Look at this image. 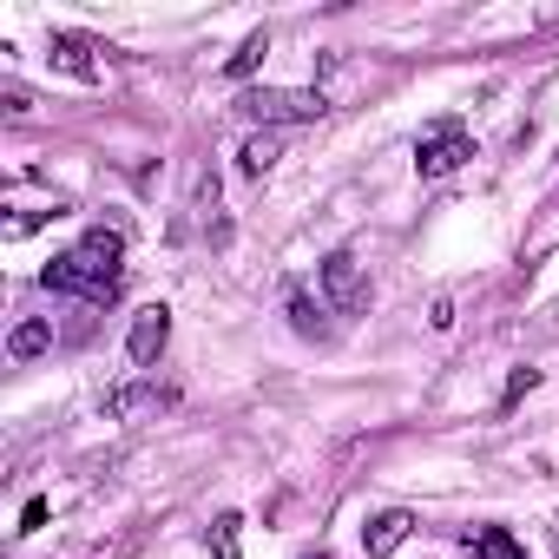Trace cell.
Returning <instances> with one entry per match:
<instances>
[{
	"instance_id": "6da1fadb",
	"label": "cell",
	"mask_w": 559,
	"mask_h": 559,
	"mask_svg": "<svg viewBox=\"0 0 559 559\" xmlns=\"http://www.w3.org/2000/svg\"><path fill=\"white\" fill-rule=\"evenodd\" d=\"M119 257H126L119 230H86L67 257H53L40 270V284L67 290V297H86V304H112L119 297Z\"/></svg>"
},
{
	"instance_id": "3957f363",
	"label": "cell",
	"mask_w": 559,
	"mask_h": 559,
	"mask_svg": "<svg viewBox=\"0 0 559 559\" xmlns=\"http://www.w3.org/2000/svg\"><path fill=\"white\" fill-rule=\"evenodd\" d=\"M243 106H250L263 126H290V119H323V112H330L323 93H297V86H257Z\"/></svg>"
},
{
	"instance_id": "5b68a950",
	"label": "cell",
	"mask_w": 559,
	"mask_h": 559,
	"mask_svg": "<svg viewBox=\"0 0 559 559\" xmlns=\"http://www.w3.org/2000/svg\"><path fill=\"white\" fill-rule=\"evenodd\" d=\"M165 336H171V317H165L158 304H152V310H139V317H132V362H139V369H152V362H158V349H165Z\"/></svg>"
},
{
	"instance_id": "8992f818",
	"label": "cell",
	"mask_w": 559,
	"mask_h": 559,
	"mask_svg": "<svg viewBox=\"0 0 559 559\" xmlns=\"http://www.w3.org/2000/svg\"><path fill=\"white\" fill-rule=\"evenodd\" d=\"M408 533H415V513H402V507H389V513H376V520L362 526V546H369V552L382 559V552H395V546H402Z\"/></svg>"
},
{
	"instance_id": "52a82bcc",
	"label": "cell",
	"mask_w": 559,
	"mask_h": 559,
	"mask_svg": "<svg viewBox=\"0 0 559 559\" xmlns=\"http://www.w3.org/2000/svg\"><path fill=\"white\" fill-rule=\"evenodd\" d=\"M467 552H474V559H520V539H513L507 526H480V533L467 539Z\"/></svg>"
},
{
	"instance_id": "4fadbf2b",
	"label": "cell",
	"mask_w": 559,
	"mask_h": 559,
	"mask_svg": "<svg viewBox=\"0 0 559 559\" xmlns=\"http://www.w3.org/2000/svg\"><path fill=\"white\" fill-rule=\"evenodd\" d=\"M310 559H330V552H310Z\"/></svg>"
},
{
	"instance_id": "277c9868",
	"label": "cell",
	"mask_w": 559,
	"mask_h": 559,
	"mask_svg": "<svg viewBox=\"0 0 559 559\" xmlns=\"http://www.w3.org/2000/svg\"><path fill=\"white\" fill-rule=\"evenodd\" d=\"M323 290H330V304H336L343 317H362V310H369V276H362V263H356L349 250H336V257L323 263Z\"/></svg>"
},
{
	"instance_id": "ba28073f",
	"label": "cell",
	"mask_w": 559,
	"mask_h": 559,
	"mask_svg": "<svg viewBox=\"0 0 559 559\" xmlns=\"http://www.w3.org/2000/svg\"><path fill=\"white\" fill-rule=\"evenodd\" d=\"M263 53H270V40H263V34H250V40H243V47L230 53V67H224V73H230V80H243V73H250V67H257Z\"/></svg>"
},
{
	"instance_id": "9c48e42d",
	"label": "cell",
	"mask_w": 559,
	"mask_h": 559,
	"mask_svg": "<svg viewBox=\"0 0 559 559\" xmlns=\"http://www.w3.org/2000/svg\"><path fill=\"white\" fill-rule=\"evenodd\" d=\"M237 158H243V171H250V178H257V171H270V165H276V139H270V132H263V139H250V145H243V152H237Z\"/></svg>"
},
{
	"instance_id": "30bf717a",
	"label": "cell",
	"mask_w": 559,
	"mask_h": 559,
	"mask_svg": "<svg viewBox=\"0 0 559 559\" xmlns=\"http://www.w3.org/2000/svg\"><path fill=\"white\" fill-rule=\"evenodd\" d=\"M237 533H243V520H237V513H224V520L211 526V552H217V559H237Z\"/></svg>"
},
{
	"instance_id": "7c38bea8",
	"label": "cell",
	"mask_w": 559,
	"mask_h": 559,
	"mask_svg": "<svg viewBox=\"0 0 559 559\" xmlns=\"http://www.w3.org/2000/svg\"><path fill=\"white\" fill-rule=\"evenodd\" d=\"M290 317H297V330H304V336H317V310H310V297H304V290H290Z\"/></svg>"
},
{
	"instance_id": "7a4b0ae2",
	"label": "cell",
	"mask_w": 559,
	"mask_h": 559,
	"mask_svg": "<svg viewBox=\"0 0 559 559\" xmlns=\"http://www.w3.org/2000/svg\"><path fill=\"white\" fill-rule=\"evenodd\" d=\"M474 158V139L454 126V119H441V126H428L421 132V145H415V171L421 178H448L454 165H467Z\"/></svg>"
},
{
	"instance_id": "8fae6325",
	"label": "cell",
	"mask_w": 559,
	"mask_h": 559,
	"mask_svg": "<svg viewBox=\"0 0 559 559\" xmlns=\"http://www.w3.org/2000/svg\"><path fill=\"white\" fill-rule=\"evenodd\" d=\"M40 349H47V323H21V330H14V356L27 362V356H40Z\"/></svg>"
}]
</instances>
